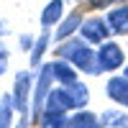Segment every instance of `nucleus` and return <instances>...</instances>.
Instances as JSON below:
<instances>
[{
    "instance_id": "20",
    "label": "nucleus",
    "mask_w": 128,
    "mask_h": 128,
    "mask_svg": "<svg viewBox=\"0 0 128 128\" xmlns=\"http://www.w3.org/2000/svg\"><path fill=\"white\" fill-rule=\"evenodd\" d=\"M123 77H128V64H126V69H123Z\"/></svg>"
},
{
    "instance_id": "18",
    "label": "nucleus",
    "mask_w": 128,
    "mask_h": 128,
    "mask_svg": "<svg viewBox=\"0 0 128 128\" xmlns=\"http://www.w3.org/2000/svg\"><path fill=\"white\" fill-rule=\"evenodd\" d=\"M5 69H8V49L0 44V74H3Z\"/></svg>"
},
{
    "instance_id": "19",
    "label": "nucleus",
    "mask_w": 128,
    "mask_h": 128,
    "mask_svg": "<svg viewBox=\"0 0 128 128\" xmlns=\"http://www.w3.org/2000/svg\"><path fill=\"white\" fill-rule=\"evenodd\" d=\"M34 44H36V41L31 38L28 34H23V36H20V46H23V49H34Z\"/></svg>"
},
{
    "instance_id": "9",
    "label": "nucleus",
    "mask_w": 128,
    "mask_h": 128,
    "mask_svg": "<svg viewBox=\"0 0 128 128\" xmlns=\"http://www.w3.org/2000/svg\"><path fill=\"white\" fill-rule=\"evenodd\" d=\"M105 92L113 102H118L120 108H128V77H110L105 84Z\"/></svg>"
},
{
    "instance_id": "7",
    "label": "nucleus",
    "mask_w": 128,
    "mask_h": 128,
    "mask_svg": "<svg viewBox=\"0 0 128 128\" xmlns=\"http://www.w3.org/2000/svg\"><path fill=\"white\" fill-rule=\"evenodd\" d=\"M82 20H84V16L80 13V10H72V13H69V16H64V18H62V23L56 26L54 38L59 41V44H62V41H67V38H72V36L80 31Z\"/></svg>"
},
{
    "instance_id": "21",
    "label": "nucleus",
    "mask_w": 128,
    "mask_h": 128,
    "mask_svg": "<svg viewBox=\"0 0 128 128\" xmlns=\"http://www.w3.org/2000/svg\"><path fill=\"white\" fill-rule=\"evenodd\" d=\"M72 3H82V0H72Z\"/></svg>"
},
{
    "instance_id": "16",
    "label": "nucleus",
    "mask_w": 128,
    "mask_h": 128,
    "mask_svg": "<svg viewBox=\"0 0 128 128\" xmlns=\"http://www.w3.org/2000/svg\"><path fill=\"white\" fill-rule=\"evenodd\" d=\"M13 98L10 95H5L3 100H0V128H10V123H13Z\"/></svg>"
},
{
    "instance_id": "10",
    "label": "nucleus",
    "mask_w": 128,
    "mask_h": 128,
    "mask_svg": "<svg viewBox=\"0 0 128 128\" xmlns=\"http://www.w3.org/2000/svg\"><path fill=\"white\" fill-rule=\"evenodd\" d=\"M64 18V0H49V3L44 5V10H41V26L44 28H51V26H59Z\"/></svg>"
},
{
    "instance_id": "8",
    "label": "nucleus",
    "mask_w": 128,
    "mask_h": 128,
    "mask_svg": "<svg viewBox=\"0 0 128 128\" xmlns=\"http://www.w3.org/2000/svg\"><path fill=\"white\" fill-rule=\"evenodd\" d=\"M105 20H108V26L113 34L118 36H128V3H120L108 10V16H105Z\"/></svg>"
},
{
    "instance_id": "14",
    "label": "nucleus",
    "mask_w": 128,
    "mask_h": 128,
    "mask_svg": "<svg viewBox=\"0 0 128 128\" xmlns=\"http://www.w3.org/2000/svg\"><path fill=\"white\" fill-rule=\"evenodd\" d=\"M38 123H41V128H72L69 126V115L67 113H56V110H46Z\"/></svg>"
},
{
    "instance_id": "6",
    "label": "nucleus",
    "mask_w": 128,
    "mask_h": 128,
    "mask_svg": "<svg viewBox=\"0 0 128 128\" xmlns=\"http://www.w3.org/2000/svg\"><path fill=\"white\" fill-rule=\"evenodd\" d=\"M98 62H100V69H102V72H115V69L123 67L126 54H123V49L115 44V41L108 38V41L100 44V49H98Z\"/></svg>"
},
{
    "instance_id": "13",
    "label": "nucleus",
    "mask_w": 128,
    "mask_h": 128,
    "mask_svg": "<svg viewBox=\"0 0 128 128\" xmlns=\"http://www.w3.org/2000/svg\"><path fill=\"white\" fill-rule=\"evenodd\" d=\"M100 120H102V128H128V113H123V108L105 110Z\"/></svg>"
},
{
    "instance_id": "12",
    "label": "nucleus",
    "mask_w": 128,
    "mask_h": 128,
    "mask_svg": "<svg viewBox=\"0 0 128 128\" xmlns=\"http://www.w3.org/2000/svg\"><path fill=\"white\" fill-rule=\"evenodd\" d=\"M69 126L72 128H102V120L100 115H95L90 110H74V115L69 118Z\"/></svg>"
},
{
    "instance_id": "17",
    "label": "nucleus",
    "mask_w": 128,
    "mask_h": 128,
    "mask_svg": "<svg viewBox=\"0 0 128 128\" xmlns=\"http://www.w3.org/2000/svg\"><path fill=\"white\" fill-rule=\"evenodd\" d=\"M120 3H128V0H87V8L90 10H105V8H115V5H120Z\"/></svg>"
},
{
    "instance_id": "4",
    "label": "nucleus",
    "mask_w": 128,
    "mask_h": 128,
    "mask_svg": "<svg viewBox=\"0 0 128 128\" xmlns=\"http://www.w3.org/2000/svg\"><path fill=\"white\" fill-rule=\"evenodd\" d=\"M80 36L87 41V44H105L110 36H113V31L108 26V20H105L102 16H87L82 20V26H80Z\"/></svg>"
},
{
    "instance_id": "2",
    "label": "nucleus",
    "mask_w": 128,
    "mask_h": 128,
    "mask_svg": "<svg viewBox=\"0 0 128 128\" xmlns=\"http://www.w3.org/2000/svg\"><path fill=\"white\" fill-rule=\"evenodd\" d=\"M90 100V90L87 84L74 82V84H62V87H54L46 98L44 113L46 110H56V113H67V110H82Z\"/></svg>"
},
{
    "instance_id": "15",
    "label": "nucleus",
    "mask_w": 128,
    "mask_h": 128,
    "mask_svg": "<svg viewBox=\"0 0 128 128\" xmlns=\"http://www.w3.org/2000/svg\"><path fill=\"white\" fill-rule=\"evenodd\" d=\"M54 38L49 34V31H44L38 38H36V44H34V49H31V67H41V56H44V51L49 49V41Z\"/></svg>"
},
{
    "instance_id": "1",
    "label": "nucleus",
    "mask_w": 128,
    "mask_h": 128,
    "mask_svg": "<svg viewBox=\"0 0 128 128\" xmlns=\"http://www.w3.org/2000/svg\"><path fill=\"white\" fill-rule=\"evenodd\" d=\"M56 56L67 59L77 69H82L84 74H102L100 62H98V51H95L92 44H87L82 36H72L67 41H62L59 49H56Z\"/></svg>"
},
{
    "instance_id": "5",
    "label": "nucleus",
    "mask_w": 128,
    "mask_h": 128,
    "mask_svg": "<svg viewBox=\"0 0 128 128\" xmlns=\"http://www.w3.org/2000/svg\"><path fill=\"white\" fill-rule=\"evenodd\" d=\"M31 84H34V74L31 72H18V77H16V84H13V108L20 113V115H26V118H31L28 115V95H31Z\"/></svg>"
},
{
    "instance_id": "11",
    "label": "nucleus",
    "mask_w": 128,
    "mask_h": 128,
    "mask_svg": "<svg viewBox=\"0 0 128 128\" xmlns=\"http://www.w3.org/2000/svg\"><path fill=\"white\" fill-rule=\"evenodd\" d=\"M51 69H54V80H56L59 84H74V82H80V80H77V67L69 64L67 59L51 62Z\"/></svg>"
},
{
    "instance_id": "3",
    "label": "nucleus",
    "mask_w": 128,
    "mask_h": 128,
    "mask_svg": "<svg viewBox=\"0 0 128 128\" xmlns=\"http://www.w3.org/2000/svg\"><path fill=\"white\" fill-rule=\"evenodd\" d=\"M51 82H54V69H51V62H49V64H41V72H38V77H36V90H34L31 120H41L46 98H49V92H51Z\"/></svg>"
}]
</instances>
